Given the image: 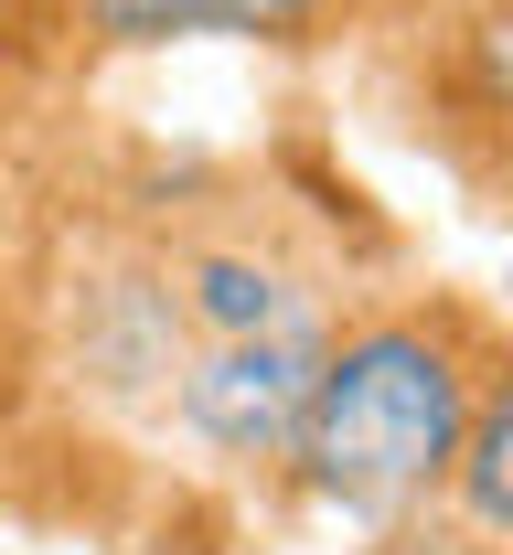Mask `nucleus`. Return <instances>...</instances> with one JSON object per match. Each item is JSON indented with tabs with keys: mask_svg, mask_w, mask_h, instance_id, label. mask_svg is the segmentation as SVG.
<instances>
[{
	"mask_svg": "<svg viewBox=\"0 0 513 555\" xmlns=\"http://www.w3.org/2000/svg\"><path fill=\"white\" fill-rule=\"evenodd\" d=\"M54 54H75V0H0V96H22Z\"/></svg>",
	"mask_w": 513,
	"mask_h": 555,
	"instance_id": "nucleus-7",
	"label": "nucleus"
},
{
	"mask_svg": "<svg viewBox=\"0 0 513 555\" xmlns=\"http://www.w3.org/2000/svg\"><path fill=\"white\" fill-rule=\"evenodd\" d=\"M492 343L503 332L471 299H449V288L354 310L332 332V352H321L299 438H290L299 502H321L343 524H407V513H428L449 491V460H460V427H471Z\"/></svg>",
	"mask_w": 513,
	"mask_h": 555,
	"instance_id": "nucleus-1",
	"label": "nucleus"
},
{
	"mask_svg": "<svg viewBox=\"0 0 513 555\" xmlns=\"http://www.w3.org/2000/svg\"><path fill=\"white\" fill-rule=\"evenodd\" d=\"M385 33L407 139L482 204H513V0H407Z\"/></svg>",
	"mask_w": 513,
	"mask_h": 555,
	"instance_id": "nucleus-2",
	"label": "nucleus"
},
{
	"mask_svg": "<svg viewBox=\"0 0 513 555\" xmlns=\"http://www.w3.org/2000/svg\"><path fill=\"white\" fill-rule=\"evenodd\" d=\"M407 0H75V54H171V43H257L321 54L343 33H385Z\"/></svg>",
	"mask_w": 513,
	"mask_h": 555,
	"instance_id": "nucleus-4",
	"label": "nucleus"
},
{
	"mask_svg": "<svg viewBox=\"0 0 513 555\" xmlns=\"http://www.w3.org/2000/svg\"><path fill=\"white\" fill-rule=\"evenodd\" d=\"M321 310L310 321H279V332H235V343H193L182 374H171V427L225 460V470H290V438H299V406H310V374H321Z\"/></svg>",
	"mask_w": 513,
	"mask_h": 555,
	"instance_id": "nucleus-3",
	"label": "nucleus"
},
{
	"mask_svg": "<svg viewBox=\"0 0 513 555\" xmlns=\"http://www.w3.org/2000/svg\"><path fill=\"white\" fill-rule=\"evenodd\" d=\"M171 268V299H182V332L193 343H235V332H279V321H310V268L279 257V246H246V235H193Z\"/></svg>",
	"mask_w": 513,
	"mask_h": 555,
	"instance_id": "nucleus-5",
	"label": "nucleus"
},
{
	"mask_svg": "<svg viewBox=\"0 0 513 555\" xmlns=\"http://www.w3.org/2000/svg\"><path fill=\"white\" fill-rule=\"evenodd\" d=\"M439 502L460 513V534L513 555V332L482 363V396H471V427H460V460H449Z\"/></svg>",
	"mask_w": 513,
	"mask_h": 555,
	"instance_id": "nucleus-6",
	"label": "nucleus"
}]
</instances>
